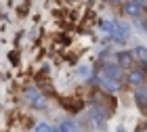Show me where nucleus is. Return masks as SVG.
Segmentation results:
<instances>
[{
  "label": "nucleus",
  "instance_id": "10",
  "mask_svg": "<svg viewBox=\"0 0 147 132\" xmlns=\"http://www.w3.org/2000/svg\"><path fill=\"white\" fill-rule=\"evenodd\" d=\"M38 132H53V130H51V126H46V124H40V126H38Z\"/></svg>",
  "mask_w": 147,
  "mask_h": 132
},
{
  "label": "nucleus",
  "instance_id": "4",
  "mask_svg": "<svg viewBox=\"0 0 147 132\" xmlns=\"http://www.w3.org/2000/svg\"><path fill=\"white\" fill-rule=\"evenodd\" d=\"M143 80H145L143 71H132V74L128 76V82L132 84V86H139V84H143Z\"/></svg>",
  "mask_w": 147,
  "mask_h": 132
},
{
  "label": "nucleus",
  "instance_id": "5",
  "mask_svg": "<svg viewBox=\"0 0 147 132\" xmlns=\"http://www.w3.org/2000/svg\"><path fill=\"white\" fill-rule=\"evenodd\" d=\"M137 103H139V107H141V109L147 107V88H141L137 92Z\"/></svg>",
  "mask_w": 147,
  "mask_h": 132
},
{
  "label": "nucleus",
  "instance_id": "11",
  "mask_svg": "<svg viewBox=\"0 0 147 132\" xmlns=\"http://www.w3.org/2000/svg\"><path fill=\"white\" fill-rule=\"evenodd\" d=\"M111 2H128V0H111Z\"/></svg>",
  "mask_w": 147,
  "mask_h": 132
},
{
  "label": "nucleus",
  "instance_id": "3",
  "mask_svg": "<svg viewBox=\"0 0 147 132\" xmlns=\"http://www.w3.org/2000/svg\"><path fill=\"white\" fill-rule=\"evenodd\" d=\"M105 117H107V113H105L101 107H92V120L97 122V126H103V124H105Z\"/></svg>",
  "mask_w": 147,
  "mask_h": 132
},
{
  "label": "nucleus",
  "instance_id": "7",
  "mask_svg": "<svg viewBox=\"0 0 147 132\" xmlns=\"http://www.w3.org/2000/svg\"><path fill=\"white\" fill-rule=\"evenodd\" d=\"M118 61H120V65H122V67H128L130 61H132V57L128 55V52H120V55H118Z\"/></svg>",
  "mask_w": 147,
  "mask_h": 132
},
{
  "label": "nucleus",
  "instance_id": "2",
  "mask_svg": "<svg viewBox=\"0 0 147 132\" xmlns=\"http://www.w3.org/2000/svg\"><path fill=\"white\" fill-rule=\"evenodd\" d=\"M111 36L116 38L118 42H124L126 38H128V29H126V25H122V23H111Z\"/></svg>",
  "mask_w": 147,
  "mask_h": 132
},
{
  "label": "nucleus",
  "instance_id": "6",
  "mask_svg": "<svg viewBox=\"0 0 147 132\" xmlns=\"http://www.w3.org/2000/svg\"><path fill=\"white\" fill-rule=\"evenodd\" d=\"M61 103H63V105H65V107H67L69 111H78L80 107H82V103H80V101H67V98H63Z\"/></svg>",
  "mask_w": 147,
  "mask_h": 132
},
{
  "label": "nucleus",
  "instance_id": "9",
  "mask_svg": "<svg viewBox=\"0 0 147 132\" xmlns=\"http://www.w3.org/2000/svg\"><path fill=\"white\" fill-rule=\"evenodd\" d=\"M137 55L141 57V59H147V48H141V46H139V48H137Z\"/></svg>",
  "mask_w": 147,
  "mask_h": 132
},
{
  "label": "nucleus",
  "instance_id": "12",
  "mask_svg": "<svg viewBox=\"0 0 147 132\" xmlns=\"http://www.w3.org/2000/svg\"><path fill=\"white\" fill-rule=\"evenodd\" d=\"M118 132H124V128H120V130H118Z\"/></svg>",
  "mask_w": 147,
  "mask_h": 132
},
{
  "label": "nucleus",
  "instance_id": "8",
  "mask_svg": "<svg viewBox=\"0 0 147 132\" xmlns=\"http://www.w3.org/2000/svg\"><path fill=\"white\" fill-rule=\"evenodd\" d=\"M61 130H63V132H78L76 124H71V122H63V124H61Z\"/></svg>",
  "mask_w": 147,
  "mask_h": 132
},
{
  "label": "nucleus",
  "instance_id": "1",
  "mask_svg": "<svg viewBox=\"0 0 147 132\" xmlns=\"http://www.w3.org/2000/svg\"><path fill=\"white\" fill-rule=\"evenodd\" d=\"M124 13L130 17H139L143 13V4L139 2V0H128V2L124 4Z\"/></svg>",
  "mask_w": 147,
  "mask_h": 132
}]
</instances>
